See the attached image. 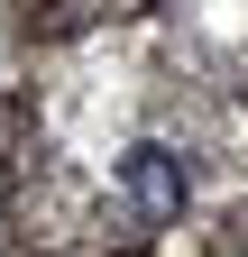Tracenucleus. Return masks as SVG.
<instances>
[{
    "label": "nucleus",
    "instance_id": "1",
    "mask_svg": "<svg viewBox=\"0 0 248 257\" xmlns=\"http://www.w3.org/2000/svg\"><path fill=\"white\" fill-rule=\"evenodd\" d=\"M119 175H129L138 220H175V211H184V166H175L166 147H129V166H119Z\"/></svg>",
    "mask_w": 248,
    "mask_h": 257
}]
</instances>
